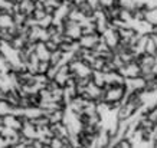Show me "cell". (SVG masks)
<instances>
[{"label": "cell", "instance_id": "cell-1", "mask_svg": "<svg viewBox=\"0 0 157 148\" xmlns=\"http://www.w3.org/2000/svg\"><path fill=\"white\" fill-rule=\"evenodd\" d=\"M35 9H36V6L32 0H20L19 2V12L25 13L26 16H32Z\"/></svg>", "mask_w": 157, "mask_h": 148}, {"label": "cell", "instance_id": "cell-2", "mask_svg": "<svg viewBox=\"0 0 157 148\" xmlns=\"http://www.w3.org/2000/svg\"><path fill=\"white\" fill-rule=\"evenodd\" d=\"M43 112L42 109L39 108V106H29V108H26L25 109V117L28 118V120H33V118H38V117H40Z\"/></svg>", "mask_w": 157, "mask_h": 148}, {"label": "cell", "instance_id": "cell-3", "mask_svg": "<svg viewBox=\"0 0 157 148\" xmlns=\"http://www.w3.org/2000/svg\"><path fill=\"white\" fill-rule=\"evenodd\" d=\"M12 24H14L13 22V17H12V14H3V16H0V28H10Z\"/></svg>", "mask_w": 157, "mask_h": 148}, {"label": "cell", "instance_id": "cell-4", "mask_svg": "<svg viewBox=\"0 0 157 148\" xmlns=\"http://www.w3.org/2000/svg\"><path fill=\"white\" fill-rule=\"evenodd\" d=\"M12 17H13V22L14 24H25L26 23V19H28V16L25 13H22V12H14V13H12Z\"/></svg>", "mask_w": 157, "mask_h": 148}, {"label": "cell", "instance_id": "cell-5", "mask_svg": "<svg viewBox=\"0 0 157 148\" xmlns=\"http://www.w3.org/2000/svg\"><path fill=\"white\" fill-rule=\"evenodd\" d=\"M52 23H53V16H52V14H46L45 17H42V19L38 22V24L40 26V28H43V29H46L48 26H51Z\"/></svg>", "mask_w": 157, "mask_h": 148}, {"label": "cell", "instance_id": "cell-6", "mask_svg": "<svg viewBox=\"0 0 157 148\" xmlns=\"http://www.w3.org/2000/svg\"><path fill=\"white\" fill-rule=\"evenodd\" d=\"M51 68V62L49 61H39L38 63V73H46Z\"/></svg>", "mask_w": 157, "mask_h": 148}, {"label": "cell", "instance_id": "cell-7", "mask_svg": "<svg viewBox=\"0 0 157 148\" xmlns=\"http://www.w3.org/2000/svg\"><path fill=\"white\" fill-rule=\"evenodd\" d=\"M43 43H45V46H46V49H48L49 52H55V50H58V49H59V45H58L55 40H52L51 38H49L48 40H45Z\"/></svg>", "mask_w": 157, "mask_h": 148}, {"label": "cell", "instance_id": "cell-8", "mask_svg": "<svg viewBox=\"0 0 157 148\" xmlns=\"http://www.w3.org/2000/svg\"><path fill=\"white\" fill-rule=\"evenodd\" d=\"M46 14H48V13L45 12V9H35V12L32 13V17H33V19H36L39 22V20L42 19V17H45Z\"/></svg>", "mask_w": 157, "mask_h": 148}, {"label": "cell", "instance_id": "cell-9", "mask_svg": "<svg viewBox=\"0 0 157 148\" xmlns=\"http://www.w3.org/2000/svg\"><path fill=\"white\" fill-rule=\"evenodd\" d=\"M58 72H59V66H52V65H51L49 71L46 72V76H48L49 79H55L58 75Z\"/></svg>", "mask_w": 157, "mask_h": 148}, {"label": "cell", "instance_id": "cell-10", "mask_svg": "<svg viewBox=\"0 0 157 148\" xmlns=\"http://www.w3.org/2000/svg\"><path fill=\"white\" fill-rule=\"evenodd\" d=\"M51 148H63V142L59 137H53L51 139Z\"/></svg>", "mask_w": 157, "mask_h": 148}, {"label": "cell", "instance_id": "cell-11", "mask_svg": "<svg viewBox=\"0 0 157 148\" xmlns=\"http://www.w3.org/2000/svg\"><path fill=\"white\" fill-rule=\"evenodd\" d=\"M5 147L7 148V139L0 135V148H5Z\"/></svg>", "mask_w": 157, "mask_h": 148}, {"label": "cell", "instance_id": "cell-12", "mask_svg": "<svg viewBox=\"0 0 157 148\" xmlns=\"http://www.w3.org/2000/svg\"><path fill=\"white\" fill-rule=\"evenodd\" d=\"M86 0H74V3H75L76 6H79V5H82V3H85Z\"/></svg>", "mask_w": 157, "mask_h": 148}, {"label": "cell", "instance_id": "cell-13", "mask_svg": "<svg viewBox=\"0 0 157 148\" xmlns=\"http://www.w3.org/2000/svg\"><path fill=\"white\" fill-rule=\"evenodd\" d=\"M3 122H5V120H3V115H0V127L3 125Z\"/></svg>", "mask_w": 157, "mask_h": 148}, {"label": "cell", "instance_id": "cell-14", "mask_svg": "<svg viewBox=\"0 0 157 148\" xmlns=\"http://www.w3.org/2000/svg\"><path fill=\"white\" fill-rule=\"evenodd\" d=\"M2 128H3V125H2V127H0V135H2Z\"/></svg>", "mask_w": 157, "mask_h": 148}]
</instances>
